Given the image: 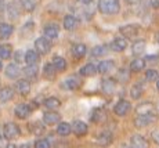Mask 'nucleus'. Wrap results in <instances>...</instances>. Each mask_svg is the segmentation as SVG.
<instances>
[{"label":"nucleus","instance_id":"1","mask_svg":"<svg viewBox=\"0 0 159 148\" xmlns=\"http://www.w3.org/2000/svg\"><path fill=\"white\" fill-rule=\"evenodd\" d=\"M100 13L105 15H114L120 11V2L119 0H98Z\"/></svg>","mask_w":159,"mask_h":148},{"label":"nucleus","instance_id":"2","mask_svg":"<svg viewBox=\"0 0 159 148\" xmlns=\"http://www.w3.org/2000/svg\"><path fill=\"white\" fill-rule=\"evenodd\" d=\"M21 134V129L17 123L14 122H7L3 126V137L6 140H14V138L20 137Z\"/></svg>","mask_w":159,"mask_h":148},{"label":"nucleus","instance_id":"3","mask_svg":"<svg viewBox=\"0 0 159 148\" xmlns=\"http://www.w3.org/2000/svg\"><path fill=\"white\" fill-rule=\"evenodd\" d=\"M157 121V115L154 112L152 113H144V115H137V118L134 119V126L137 129H143L149 126L151 123H154Z\"/></svg>","mask_w":159,"mask_h":148},{"label":"nucleus","instance_id":"4","mask_svg":"<svg viewBox=\"0 0 159 148\" xmlns=\"http://www.w3.org/2000/svg\"><path fill=\"white\" fill-rule=\"evenodd\" d=\"M35 49H36V53L39 55H44L47 54L48 51L51 50V43H50V39L47 38H39L35 40Z\"/></svg>","mask_w":159,"mask_h":148},{"label":"nucleus","instance_id":"5","mask_svg":"<svg viewBox=\"0 0 159 148\" xmlns=\"http://www.w3.org/2000/svg\"><path fill=\"white\" fill-rule=\"evenodd\" d=\"M130 109H131V104H130V101H127V100L118 101L114 107V112L118 116H126L127 113L130 112Z\"/></svg>","mask_w":159,"mask_h":148},{"label":"nucleus","instance_id":"6","mask_svg":"<svg viewBox=\"0 0 159 148\" xmlns=\"http://www.w3.org/2000/svg\"><path fill=\"white\" fill-rule=\"evenodd\" d=\"M61 122V115L56 111H47L43 113V123L47 126H53Z\"/></svg>","mask_w":159,"mask_h":148},{"label":"nucleus","instance_id":"7","mask_svg":"<svg viewBox=\"0 0 159 148\" xmlns=\"http://www.w3.org/2000/svg\"><path fill=\"white\" fill-rule=\"evenodd\" d=\"M120 33L125 36V38H136L137 35L140 33V26L136 25V24H129V25H125L122 26L120 29Z\"/></svg>","mask_w":159,"mask_h":148},{"label":"nucleus","instance_id":"8","mask_svg":"<svg viewBox=\"0 0 159 148\" xmlns=\"http://www.w3.org/2000/svg\"><path fill=\"white\" fill-rule=\"evenodd\" d=\"M14 113L18 119H26L32 113V108L28 104H18L14 109Z\"/></svg>","mask_w":159,"mask_h":148},{"label":"nucleus","instance_id":"9","mask_svg":"<svg viewBox=\"0 0 159 148\" xmlns=\"http://www.w3.org/2000/svg\"><path fill=\"white\" fill-rule=\"evenodd\" d=\"M82 85V81L78 78V76H69V78H66L65 81L62 82V87L66 89V90H78L79 87H80Z\"/></svg>","mask_w":159,"mask_h":148},{"label":"nucleus","instance_id":"10","mask_svg":"<svg viewBox=\"0 0 159 148\" xmlns=\"http://www.w3.org/2000/svg\"><path fill=\"white\" fill-rule=\"evenodd\" d=\"M71 126H72V132L78 136V137L86 136L87 132H89V126L83 121H73V123Z\"/></svg>","mask_w":159,"mask_h":148},{"label":"nucleus","instance_id":"11","mask_svg":"<svg viewBox=\"0 0 159 148\" xmlns=\"http://www.w3.org/2000/svg\"><path fill=\"white\" fill-rule=\"evenodd\" d=\"M130 147L131 148H149V144L145 140V137H143L141 134H134L130 137Z\"/></svg>","mask_w":159,"mask_h":148},{"label":"nucleus","instance_id":"12","mask_svg":"<svg viewBox=\"0 0 159 148\" xmlns=\"http://www.w3.org/2000/svg\"><path fill=\"white\" fill-rule=\"evenodd\" d=\"M112 140H114V136H112L111 132H102V133H100L96 138L97 144L101 147H108L109 144L112 143Z\"/></svg>","mask_w":159,"mask_h":148},{"label":"nucleus","instance_id":"13","mask_svg":"<svg viewBox=\"0 0 159 148\" xmlns=\"http://www.w3.org/2000/svg\"><path fill=\"white\" fill-rule=\"evenodd\" d=\"M127 47V40L125 38H116L112 40V43L109 44V49L112 51H116V53H120L125 49Z\"/></svg>","mask_w":159,"mask_h":148},{"label":"nucleus","instance_id":"14","mask_svg":"<svg viewBox=\"0 0 159 148\" xmlns=\"http://www.w3.org/2000/svg\"><path fill=\"white\" fill-rule=\"evenodd\" d=\"M101 89L105 94H114L116 90V81L112 78H107L104 79L101 83Z\"/></svg>","mask_w":159,"mask_h":148},{"label":"nucleus","instance_id":"15","mask_svg":"<svg viewBox=\"0 0 159 148\" xmlns=\"http://www.w3.org/2000/svg\"><path fill=\"white\" fill-rule=\"evenodd\" d=\"M43 33H44V38L47 39H57L58 35H60V28L56 24H48V25L44 26Z\"/></svg>","mask_w":159,"mask_h":148},{"label":"nucleus","instance_id":"16","mask_svg":"<svg viewBox=\"0 0 159 148\" xmlns=\"http://www.w3.org/2000/svg\"><path fill=\"white\" fill-rule=\"evenodd\" d=\"M14 89L10 87V86H6V87L0 89V103H8L14 98Z\"/></svg>","mask_w":159,"mask_h":148},{"label":"nucleus","instance_id":"17","mask_svg":"<svg viewBox=\"0 0 159 148\" xmlns=\"http://www.w3.org/2000/svg\"><path fill=\"white\" fill-rule=\"evenodd\" d=\"M15 89H17V91L21 95H28L29 91H30V83H29L28 79H20V81L17 82Z\"/></svg>","mask_w":159,"mask_h":148},{"label":"nucleus","instance_id":"18","mask_svg":"<svg viewBox=\"0 0 159 148\" xmlns=\"http://www.w3.org/2000/svg\"><path fill=\"white\" fill-rule=\"evenodd\" d=\"M107 119V112L104 108H96L91 112V122L94 123H102Z\"/></svg>","mask_w":159,"mask_h":148},{"label":"nucleus","instance_id":"19","mask_svg":"<svg viewBox=\"0 0 159 148\" xmlns=\"http://www.w3.org/2000/svg\"><path fill=\"white\" fill-rule=\"evenodd\" d=\"M21 73V69L20 67H18V64H8L7 67H6V76H7L8 79H17L18 76H20Z\"/></svg>","mask_w":159,"mask_h":148},{"label":"nucleus","instance_id":"20","mask_svg":"<svg viewBox=\"0 0 159 148\" xmlns=\"http://www.w3.org/2000/svg\"><path fill=\"white\" fill-rule=\"evenodd\" d=\"M72 133V126L66 122H60L57 126V134L61 137H66Z\"/></svg>","mask_w":159,"mask_h":148},{"label":"nucleus","instance_id":"21","mask_svg":"<svg viewBox=\"0 0 159 148\" xmlns=\"http://www.w3.org/2000/svg\"><path fill=\"white\" fill-rule=\"evenodd\" d=\"M114 68H115V62L112 60L101 61V62L97 65V69H98L100 73H108V72H111Z\"/></svg>","mask_w":159,"mask_h":148},{"label":"nucleus","instance_id":"22","mask_svg":"<svg viewBox=\"0 0 159 148\" xmlns=\"http://www.w3.org/2000/svg\"><path fill=\"white\" fill-rule=\"evenodd\" d=\"M87 53V47L83 44V43H76V44H73L72 46V54H73V57H76V58H82V57H84Z\"/></svg>","mask_w":159,"mask_h":148},{"label":"nucleus","instance_id":"23","mask_svg":"<svg viewBox=\"0 0 159 148\" xmlns=\"http://www.w3.org/2000/svg\"><path fill=\"white\" fill-rule=\"evenodd\" d=\"M43 105L47 108L48 111H56L61 107V101L57 97H48L43 101Z\"/></svg>","mask_w":159,"mask_h":148},{"label":"nucleus","instance_id":"24","mask_svg":"<svg viewBox=\"0 0 159 148\" xmlns=\"http://www.w3.org/2000/svg\"><path fill=\"white\" fill-rule=\"evenodd\" d=\"M13 32H14V26L11 24H7V22L0 24V38L7 39L13 35Z\"/></svg>","mask_w":159,"mask_h":148},{"label":"nucleus","instance_id":"25","mask_svg":"<svg viewBox=\"0 0 159 148\" xmlns=\"http://www.w3.org/2000/svg\"><path fill=\"white\" fill-rule=\"evenodd\" d=\"M76 26H78L76 17H73V15H65L64 17V28L66 30H73V29H76Z\"/></svg>","mask_w":159,"mask_h":148},{"label":"nucleus","instance_id":"26","mask_svg":"<svg viewBox=\"0 0 159 148\" xmlns=\"http://www.w3.org/2000/svg\"><path fill=\"white\" fill-rule=\"evenodd\" d=\"M56 68L57 72H64V71L66 69V61L65 58L60 57V55H56V57L53 58V62H51Z\"/></svg>","mask_w":159,"mask_h":148},{"label":"nucleus","instance_id":"27","mask_svg":"<svg viewBox=\"0 0 159 148\" xmlns=\"http://www.w3.org/2000/svg\"><path fill=\"white\" fill-rule=\"evenodd\" d=\"M143 93H144V86H143V83H136V85L130 89V97L133 98V100H139L143 95Z\"/></svg>","mask_w":159,"mask_h":148},{"label":"nucleus","instance_id":"28","mask_svg":"<svg viewBox=\"0 0 159 148\" xmlns=\"http://www.w3.org/2000/svg\"><path fill=\"white\" fill-rule=\"evenodd\" d=\"M97 72H98L97 65H94V64H91V62L86 64V65L82 67V69H80V75L82 76H93V75H96Z\"/></svg>","mask_w":159,"mask_h":148},{"label":"nucleus","instance_id":"29","mask_svg":"<svg viewBox=\"0 0 159 148\" xmlns=\"http://www.w3.org/2000/svg\"><path fill=\"white\" fill-rule=\"evenodd\" d=\"M145 50V40H136L131 44V53L134 55H140L143 54Z\"/></svg>","mask_w":159,"mask_h":148},{"label":"nucleus","instance_id":"30","mask_svg":"<svg viewBox=\"0 0 159 148\" xmlns=\"http://www.w3.org/2000/svg\"><path fill=\"white\" fill-rule=\"evenodd\" d=\"M24 75L26 76L28 79H35L36 76H38V72H39V68L36 67V64H33V65H26L24 68Z\"/></svg>","mask_w":159,"mask_h":148},{"label":"nucleus","instance_id":"31","mask_svg":"<svg viewBox=\"0 0 159 148\" xmlns=\"http://www.w3.org/2000/svg\"><path fill=\"white\" fill-rule=\"evenodd\" d=\"M145 68V61L141 58H136L130 62V71L131 72H141Z\"/></svg>","mask_w":159,"mask_h":148},{"label":"nucleus","instance_id":"32","mask_svg":"<svg viewBox=\"0 0 159 148\" xmlns=\"http://www.w3.org/2000/svg\"><path fill=\"white\" fill-rule=\"evenodd\" d=\"M39 61V54L36 53V50H28L25 53V62L26 65H33Z\"/></svg>","mask_w":159,"mask_h":148},{"label":"nucleus","instance_id":"33","mask_svg":"<svg viewBox=\"0 0 159 148\" xmlns=\"http://www.w3.org/2000/svg\"><path fill=\"white\" fill-rule=\"evenodd\" d=\"M137 113L139 115H144V113H152L154 112V105L151 103H143L137 107Z\"/></svg>","mask_w":159,"mask_h":148},{"label":"nucleus","instance_id":"34","mask_svg":"<svg viewBox=\"0 0 159 148\" xmlns=\"http://www.w3.org/2000/svg\"><path fill=\"white\" fill-rule=\"evenodd\" d=\"M13 55V49L10 44H0V58L2 60H8Z\"/></svg>","mask_w":159,"mask_h":148},{"label":"nucleus","instance_id":"35","mask_svg":"<svg viewBox=\"0 0 159 148\" xmlns=\"http://www.w3.org/2000/svg\"><path fill=\"white\" fill-rule=\"evenodd\" d=\"M108 50H109L108 46L98 44V46H96V47L91 50V55H93V57H102V55H105L107 53H108Z\"/></svg>","mask_w":159,"mask_h":148},{"label":"nucleus","instance_id":"36","mask_svg":"<svg viewBox=\"0 0 159 148\" xmlns=\"http://www.w3.org/2000/svg\"><path fill=\"white\" fill-rule=\"evenodd\" d=\"M56 68H54V65L51 62H47L43 68V75L46 79H54V76H56Z\"/></svg>","mask_w":159,"mask_h":148},{"label":"nucleus","instance_id":"37","mask_svg":"<svg viewBox=\"0 0 159 148\" xmlns=\"http://www.w3.org/2000/svg\"><path fill=\"white\" fill-rule=\"evenodd\" d=\"M21 6H22V8L25 11L30 13V11H33L36 8V2L35 0H21Z\"/></svg>","mask_w":159,"mask_h":148},{"label":"nucleus","instance_id":"38","mask_svg":"<svg viewBox=\"0 0 159 148\" xmlns=\"http://www.w3.org/2000/svg\"><path fill=\"white\" fill-rule=\"evenodd\" d=\"M158 78H159L158 71H155V69H148V71L145 72V79H147L148 82H157Z\"/></svg>","mask_w":159,"mask_h":148},{"label":"nucleus","instance_id":"39","mask_svg":"<svg viewBox=\"0 0 159 148\" xmlns=\"http://www.w3.org/2000/svg\"><path fill=\"white\" fill-rule=\"evenodd\" d=\"M51 144L47 138H38L35 141V148H50Z\"/></svg>","mask_w":159,"mask_h":148},{"label":"nucleus","instance_id":"40","mask_svg":"<svg viewBox=\"0 0 159 148\" xmlns=\"http://www.w3.org/2000/svg\"><path fill=\"white\" fill-rule=\"evenodd\" d=\"M7 14L10 15V18H13V20H15V18H18V10L15 8L14 4H8L7 6Z\"/></svg>","mask_w":159,"mask_h":148},{"label":"nucleus","instance_id":"41","mask_svg":"<svg viewBox=\"0 0 159 148\" xmlns=\"http://www.w3.org/2000/svg\"><path fill=\"white\" fill-rule=\"evenodd\" d=\"M33 126H35V129H32V132L35 134H42L44 132V126L43 125H40V123H33Z\"/></svg>","mask_w":159,"mask_h":148},{"label":"nucleus","instance_id":"42","mask_svg":"<svg viewBox=\"0 0 159 148\" xmlns=\"http://www.w3.org/2000/svg\"><path fill=\"white\" fill-rule=\"evenodd\" d=\"M119 81H122V82H127V79H129V72L127 71H125V69H120L119 71Z\"/></svg>","mask_w":159,"mask_h":148},{"label":"nucleus","instance_id":"43","mask_svg":"<svg viewBox=\"0 0 159 148\" xmlns=\"http://www.w3.org/2000/svg\"><path fill=\"white\" fill-rule=\"evenodd\" d=\"M22 54H24L22 51H17V53L14 54L15 64H20V62H22V61H25V55H22Z\"/></svg>","mask_w":159,"mask_h":148},{"label":"nucleus","instance_id":"44","mask_svg":"<svg viewBox=\"0 0 159 148\" xmlns=\"http://www.w3.org/2000/svg\"><path fill=\"white\" fill-rule=\"evenodd\" d=\"M151 137H152V140H154L155 143L159 144V127L158 129H154V130L151 132Z\"/></svg>","mask_w":159,"mask_h":148},{"label":"nucleus","instance_id":"45","mask_svg":"<svg viewBox=\"0 0 159 148\" xmlns=\"http://www.w3.org/2000/svg\"><path fill=\"white\" fill-rule=\"evenodd\" d=\"M147 60L148 61H157V60H159V55L158 54H149V55H147Z\"/></svg>","mask_w":159,"mask_h":148},{"label":"nucleus","instance_id":"46","mask_svg":"<svg viewBox=\"0 0 159 148\" xmlns=\"http://www.w3.org/2000/svg\"><path fill=\"white\" fill-rule=\"evenodd\" d=\"M149 4L154 8H159V0H149Z\"/></svg>","mask_w":159,"mask_h":148},{"label":"nucleus","instance_id":"47","mask_svg":"<svg viewBox=\"0 0 159 148\" xmlns=\"http://www.w3.org/2000/svg\"><path fill=\"white\" fill-rule=\"evenodd\" d=\"M4 146H7V141H6L4 137H0V147H4Z\"/></svg>","mask_w":159,"mask_h":148},{"label":"nucleus","instance_id":"48","mask_svg":"<svg viewBox=\"0 0 159 148\" xmlns=\"http://www.w3.org/2000/svg\"><path fill=\"white\" fill-rule=\"evenodd\" d=\"M91 2H93V0H79V3H82V4H84V6L90 4Z\"/></svg>","mask_w":159,"mask_h":148},{"label":"nucleus","instance_id":"49","mask_svg":"<svg viewBox=\"0 0 159 148\" xmlns=\"http://www.w3.org/2000/svg\"><path fill=\"white\" fill-rule=\"evenodd\" d=\"M127 4H136V3H139L140 0H126Z\"/></svg>","mask_w":159,"mask_h":148},{"label":"nucleus","instance_id":"50","mask_svg":"<svg viewBox=\"0 0 159 148\" xmlns=\"http://www.w3.org/2000/svg\"><path fill=\"white\" fill-rule=\"evenodd\" d=\"M18 148H32V147H30L29 144H21V146L18 147Z\"/></svg>","mask_w":159,"mask_h":148},{"label":"nucleus","instance_id":"51","mask_svg":"<svg viewBox=\"0 0 159 148\" xmlns=\"http://www.w3.org/2000/svg\"><path fill=\"white\" fill-rule=\"evenodd\" d=\"M119 148H131V147H130V144H122Z\"/></svg>","mask_w":159,"mask_h":148},{"label":"nucleus","instance_id":"52","mask_svg":"<svg viewBox=\"0 0 159 148\" xmlns=\"http://www.w3.org/2000/svg\"><path fill=\"white\" fill-rule=\"evenodd\" d=\"M157 89H158V91H159V78H158V81H157Z\"/></svg>","mask_w":159,"mask_h":148},{"label":"nucleus","instance_id":"53","mask_svg":"<svg viewBox=\"0 0 159 148\" xmlns=\"http://www.w3.org/2000/svg\"><path fill=\"white\" fill-rule=\"evenodd\" d=\"M3 69V64H2V60H0V71Z\"/></svg>","mask_w":159,"mask_h":148},{"label":"nucleus","instance_id":"54","mask_svg":"<svg viewBox=\"0 0 159 148\" xmlns=\"http://www.w3.org/2000/svg\"><path fill=\"white\" fill-rule=\"evenodd\" d=\"M157 108H158V111H159V103H158V107Z\"/></svg>","mask_w":159,"mask_h":148},{"label":"nucleus","instance_id":"55","mask_svg":"<svg viewBox=\"0 0 159 148\" xmlns=\"http://www.w3.org/2000/svg\"><path fill=\"white\" fill-rule=\"evenodd\" d=\"M158 42H159V40H158Z\"/></svg>","mask_w":159,"mask_h":148}]
</instances>
